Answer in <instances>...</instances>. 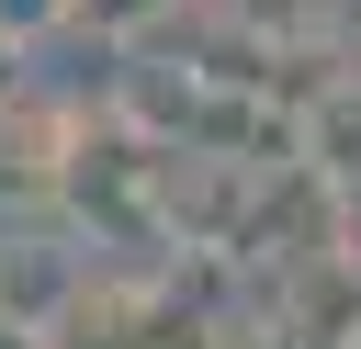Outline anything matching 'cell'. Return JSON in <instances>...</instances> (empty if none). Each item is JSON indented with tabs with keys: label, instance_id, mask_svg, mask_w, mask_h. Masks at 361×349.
<instances>
[{
	"label": "cell",
	"instance_id": "cell-1",
	"mask_svg": "<svg viewBox=\"0 0 361 349\" xmlns=\"http://www.w3.org/2000/svg\"><path fill=\"white\" fill-rule=\"evenodd\" d=\"M90 270H102L90 236H68V225H45V214H0V326H11V338L56 349V338L79 326V304H90Z\"/></svg>",
	"mask_w": 361,
	"mask_h": 349
},
{
	"label": "cell",
	"instance_id": "cell-2",
	"mask_svg": "<svg viewBox=\"0 0 361 349\" xmlns=\"http://www.w3.org/2000/svg\"><path fill=\"white\" fill-rule=\"evenodd\" d=\"M68 146H79V124H68L56 101L11 90V101H0V214H45L56 180H68Z\"/></svg>",
	"mask_w": 361,
	"mask_h": 349
},
{
	"label": "cell",
	"instance_id": "cell-3",
	"mask_svg": "<svg viewBox=\"0 0 361 349\" xmlns=\"http://www.w3.org/2000/svg\"><path fill=\"white\" fill-rule=\"evenodd\" d=\"M282 146H293V169H305V180L361 191V68H327V79H316V101L282 124Z\"/></svg>",
	"mask_w": 361,
	"mask_h": 349
},
{
	"label": "cell",
	"instance_id": "cell-4",
	"mask_svg": "<svg viewBox=\"0 0 361 349\" xmlns=\"http://www.w3.org/2000/svg\"><path fill=\"white\" fill-rule=\"evenodd\" d=\"M192 349H305V338H293L271 304H226V315H203V326H192Z\"/></svg>",
	"mask_w": 361,
	"mask_h": 349
},
{
	"label": "cell",
	"instance_id": "cell-5",
	"mask_svg": "<svg viewBox=\"0 0 361 349\" xmlns=\"http://www.w3.org/2000/svg\"><path fill=\"white\" fill-rule=\"evenodd\" d=\"M68 11H79V0H0V34H11V45H34V34H45V23H68Z\"/></svg>",
	"mask_w": 361,
	"mask_h": 349
},
{
	"label": "cell",
	"instance_id": "cell-6",
	"mask_svg": "<svg viewBox=\"0 0 361 349\" xmlns=\"http://www.w3.org/2000/svg\"><path fill=\"white\" fill-rule=\"evenodd\" d=\"M11 90H23V45L0 34V101H11Z\"/></svg>",
	"mask_w": 361,
	"mask_h": 349
},
{
	"label": "cell",
	"instance_id": "cell-7",
	"mask_svg": "<svg viewBox=\"0 0 361 349\" xmlns=\"http://www.w3.org/2000/svg\"><path fill=\"white\" fill-rule=\"evenodd\" d=\"M0 349H34V338H11V326H0Z\"/></svg>",
	"mask_w": 361,
	"mask_h": 349
}]
</instances>
